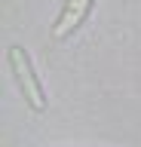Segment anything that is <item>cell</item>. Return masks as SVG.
I'll use <instances>...</instances> for the list:
<instances>
[{"label":"cell","instance_id":"obj_1","mask_svg":"<svg viewBox=\"0 0 141 147\" xmlns=\"http://www.w3.org/2000/svg\"><path fill=\"white\" fill-rule=\"evenodd\" d=\"M6 61H9V71L16 77V86H19L22 98L28 104L34 113H43L46 110V92H43V83H40L37 71H34V61H31V55L22 49V46H9L6 49Z\"/></svg>","mask_w":141,"mask_h":147},{"label":"cell","instance_id":"obj_2","mask_svg":"<svg viewBox=\"0 0 141 147\" xmlns=\"http://www.w3.org/2000/svg\"><path fill=\"white\" fill-rule=\"evenodd\" d=\"M92 6H95V0H65L55 25H52V40H67L86 22V16L92 12Z\"/></svg>","mask_w":141,"mask_h":147}]
</instances>
